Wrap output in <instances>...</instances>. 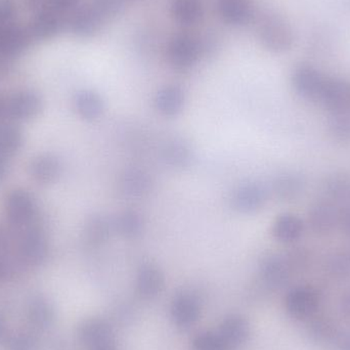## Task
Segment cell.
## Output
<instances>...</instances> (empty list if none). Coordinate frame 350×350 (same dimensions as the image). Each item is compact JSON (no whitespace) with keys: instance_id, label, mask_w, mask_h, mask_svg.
Segmentation results:
<instances>
[{"instance_id":"obj_1","label":"cell","mask_w":350,"mask_h":350,"mask_svg":"<svg viewBox=\"0 0 350 350\" xmlns=\"http://www.w3.org/2000/svg\"><path fill=\"white\" fill-rule=\"evenodd\" d=\"M258 38L265 49L275 53L290 51L295 40L293 28L287 18L275 12L263 16L258 27Z\"/></svg>"},{"instance_id":"obj_2","label":"cell","mask_w":350,"mask_h":350,"mask_svg":"<svg viewBox=\"0 0 350 350\" xmlns=\"http://www.w3.org/2000/svg\"><path fill=\"white\" fill-rule=\"evenodd\" d=\"M204 55L201 39L189 34L174 35L166 49L168 63L177 71H187L195 67Z\"/></svg>"},{"instance_id":"obj_3","label":"cell","mask_w":350,"mask_h":350,"mask_svg":"<svg viewBox=\"0 0 350 350\" xmlns=\"http://www.w3.org/2000/svg\"><path fill=\"white\" fill-rule=\"evenodd\" d=\"M326 76L310 64H299L292 72L291 81L298 96L308 100L319 102Z\"/></svg>"},{"instance_id":"obj_4","label":"cell","mask_w":350,"mask_h":350,"mask_svg":"<svg viewBox=\"0 0 350 350\" xmlns=\"http://www.w3.org/2000/svg\"><path fill=\"white\" fill-rule=\"evenodd\" d=\"M78 338L88 350H103L113 347L114 332L106 321L90 319L84 321L78 328Z\"/></svg>"},{"instance_id":"obj_5","label":"cell","mask_w":350,"mask_h":350,"mask_svg":"<svg viewBox=\"0 0 350 350\" xmlns=\"http://www.w3.org/2000/svg\"><path fill=\"white\" fill-rule=\"evenodd\" d=\"M320 295L314 288L300 286L294 288L286 297V310L292 318L297 320L312 318L319 306Z\"/></svg>"},{"instance_id":"obj_6","label":"cell","mask_w":350,"mask_h":350,"mask_svg":"<svg viewBox=\"0 0 350 350\" xmlns=\"http://www.w3.org/2000/svg\"><path fill=\"white\" fill-rule=\"evenodd\" d=\"M339 214L340 209L332 202L318 200L308 210V226L318 236H327L339 226Z\"/></svg>"},{"instance_id":"obj_7","label":"cell","mask_w":350,"mask_h":350,"mask_svg":"<svg viewBox=\"0 0 350 350\" xmlns=\"http://www.w3.org/2000/svg\"><path fill=\"white\" fill-rule=\"evenodd\" d=\"M106 20L92 5L77 8L70 16V31L78 38L88 39L98 35L104 28Z\"/></svg>"},{"instance_id":"obj_8","label":"cell","mask_w":350,"mask_h":350,"mask_svg":"<svg viewBox=\"0 0 350 350\" xmlns=\"http://www.w3.org/2000/svg\"><path fill=\"white\" fill-rule=\"evenodd\" d=\"M319 102L332 113L349 112L350 83L336 77H327Z\"/></svg>"},{"instance_id":"obj_9","label":"cell","mask_w":350,"mask_h":350,"mask_svg":"<svg viewBox=\"0 0 350 350\" xmlns=\"http://www.w3.org/2000/svg\"><path fill=\"white\" fill-rule=\"evenodd\" d=\"M267 191L260 183H248L234 189L232 196V206L243 214L255 213L265 207Z\"/></svg>"},{"instance_id":"obj_10","label":"cell","mask_w":350,"mask_h":350,"mask_svg":"<svg viewBox=\"0 0 350 350\" xmlns=\"http://www.w3.org/2000/svg\"><path fill=\"white\" fill-rule=\"evenodd\" d=\"M64 25L62 12L45 8L36 12L28 30L32 40L46 41L57 36L63 30Z\"/></svg>"},{"instance_id":"obj_11","label":"cell","mask_w":350,"mask_h":350,"mask_svg":"<svg viewBox=\"0 0 350 350\" xmlns=\"http://www.w3.org/2000/svg\"><path fill=\"white\" fill-rule=\"evenodd\" d=\"M263 283L271 289H280L289 283L292 269L285 256L269 254L263 257L259 265Z\"/></svg>"},{"instance_id":"obj_12","label":"cell","mask_w":350,"mask_h":350,"mask_svg":"<svg viewBox=\"0 0 350 350\" xmlns=\"http://www.w3.org/2000/svg\"><path fill=\"white\" fill-rule=\"evenodd\" d=\"M32 41L28 28L12 24L0 29V53L10 59L22 55Z\"/></svg>"},{"instance_id":"obj_13","label":"cell","mask_w":350,"mask_h":350,"mask_svg":"<svg viewBox=\"0 0 350 350\" xmlns=\"http://www.w3.org/2000/svg\"><path fill=\"white\" fill-rule=\"evenodd\" d=\"M217 10L221 20L234 27L246 26L255 16L251 0H218Z\"/></svg>"},{"instance_id":"obj_14","label":"cell","mask_w":350,"mask_h":350,"mask_svg":"<svg viewBox=\"0 0 350 350\" xmlns=\"http://www.w3.org/2000/svg\"><path fill=\"white\" fill-rule=\"evenodd\" d=\"M6 215L14 224H25L32 219L36 211L34 199L23 189H16L8 195L5 203Z\"/></svg>"},{"instance_id":"obj_15","label":"cell","mask_w":350,"mask_h":350,"mask_svg":"<svg viewBox=\"0 0 350 350\" xmlns=\"http://www.w3.org/2000/svg\"><path fill=\"white\" fill-rule=\"evenodd\" d=\"M6 114L16 120H29L34 118L41 109V100L38 94L30 90L14 94L8 102Z\"/></svg>"},{"instance_id":"obj_16","label":"cell","mask_w":350,"mask_h":350,"mask_svg":"<svg viewBox=\"0 0 350 350\" xmlns=\"http://www.w3.org/2000/svg\"><path fill=\"white\" fill-rule=\"evenodd\" d=\"M201 306L197 297L189 293H180L172 304V320L177 326L189 327L199 320Z\"/></svg>"},{"instance_id":"obj_17","label":"cell","mask_w":350,"mask_h":350,"mask_svg":"<svg viewBox=\"0 0 350 350\" xmlns=\"http://www.w3.org/2000/svg\"><path fill=\"white\" fill-rule=\"evenodd\" d=\"M304 232V224L299 216L293 213H282L271 226V234L278 242L292 244L299 240Z\"/></svg>"},{"instance_id":"obj_18","label":"cell","mask_w":350,"mask_h":350,"mask_svg":"<svg viewBox=\"0 0 350 350\" xmlns=\"http://www.w3.org/2000/svg\"><path fill=\"white\" fill-rule=\"evenodd\" d=\"M20 255L23 262L29 267H36L42 265L49 255L46 239L41 232L31 230L22 241Z\"/></svg>"},{"instance_id":"obj_19","label":"cell","mask_w":350,"mask_h":350,"mask_svg":"<svg viewBox=\"0 0 350 350\" xmlns=\"http://www.w3.org/2000/svg\"><path fill=\"white\" fill-rule=\"evenodd\" d=\"M154 102L160 114L165 117H176L185 108V90L175 84L164 86L158 90Z\"/></svg>"},{"instance_id":"obj_20","label":"cell","mask_w":350,"mask_h":350,"mask_svg":"<svg viewBox=\"0 0 350 350\" xmlns=\"http://www.w3.org/2000/svg\"><path fill=\"white\" fill-rule=\"evenodd\" d=\"M151 176L146 170L141 168H129L123 172L120 179V187L122 193L129 198L146 197L152 191Z\"/></svg>"},{"instance_id":"obj_21","label":"cell","mask_w":350,"mask_h":350,"mask_svg":"<svg viewBox=\"0 0 350 350\" xmlns=\"http://www.w3.org/2000/svg\"><path fill=\"white\" fill-rule=\"evenodd\" d=\"M165 284V278L159 267L145 265L141 267L137 277V289L141 296L152 299L161 293Z\"/></svg>"},{"instance_id":"obj_22","label":"cell","mask_w":350,"mask_h":350,"mask_svg":"<svg viewBox=\"0 0 350 350\" xmlns=\"http://www.w3.org/2000/svg\"><path fill=\"white\" fill-rule=\"evenodd\" d=\"M306 178L296 172H286L275 177L273 191L278 199L291 202L298 199L306 191Z\"/></svg>"},{"instance_id":"obj_23","label":"cell","mask_w":350,"mask_h":350,"mask_svg":"<svg viewBox=\"0 0 350 350\" xmlns=\"http://www.w3.org/2000/svg\"><path fill=\"white\" fill-rule=\"evenodd\" d=\"M27 321L34 330L43 331L51 326L55 320V310L43 296H35L27 306Z\"/></svg>"},{"instance_id":"obj_24","label":"cell","mask_w":350,"mask_h":350,"mask_svg":"<svg viewBox=\"0 0 350 350\" xmlns=\"http://www.w3.org/2000/svg\"><path fill=\"white\" fill-rule=\"evenodd\" d=\"M325 199L329 200L339 209L350 205V174H335L327 177L323 187Z\"/></svg>"},{"instance_id":"obj_25","label":"cell","mask_w":350,"mask_h":350,"mask_svg":"<svg viewBox=\"0 0 350 350\" xmlns=\"http://www.w3.org/2000/svg\"><path fill=\"white\" fill-rule=\"evenodd\" d=\"M218 334L228 347H239L249 338L250 326L243 317L230 316L222 321Z\"/></svg>"},{"instance_id":"obj_26","label":"cell","mask_w":350,"mask_h":350,"mask_svg":"<svg viewBox=\"0 0 350 350\" xmlns=\"http://www.w3.org/2000/svg\"><path fill=\"white\" fill-rule=\"evenodd\" d=\"M74 104L78 115L86 121L98 120L105 110L102 96L94 90H80L75 96Z\"/></svg>"},{"instance_id":"obj_27","label":"cell","mask_w":350,"mask_h":350,"mask_svg":"<svg viewBox=\"0 0 350 350\" xmlns=\"http://www.w3.org/2000/svg\"><path fill=\"white\" fill-rule=\"evenodd\" d=\"M170 12L179 25L193 26L203 18V2L202 0H172Z\"/></svg>"},{"instance_id":"obj_28","label":"cell","mask_w":350,"mask_h":350,"mask_svg":"<svg viewBox=\"0 0 350 350\" xmlns=\"http://www.w3.org/2000/svg\"><path fill=\"white\" fill-rule=\"evenodd\" d=\"M61 170V163L57 158L51 155H42L33 160L30 166V174L39 185H49L59 178Z\"/></svg>"},{"instance_id":"obj_29","label":"cell","mask_w":350,"mask_h":350,"mask_svg":"<svg viewBox=\"0 0 350 350\" xmlns=\"http://www.w3.org/2000/svg\"><path fill=\"white\" fill-rule=\"evenodd\" d=\"M114 230L110 220L100 214L88 218L84 226V240L92 247H100L108 242Z\"/></svg>"},{"instance_id":"obj_30","label":"cell","mask_w":350,"mask_h":350,"mask_svg":"<svg viewBox=\"0 0 350 350\" xmlns=\"http://www.w3.org/2000/svg\"><path fill=\"white\" fill-rule=\"evenodd\" d=\"M193 151L183 139H174L166 144L163 149V160L170 167L183 170L193 161Z\"/></svg>"},{"instance_id":"obj_31","label":"cell","mask_w":350,"mask_h":350,"mask_svg":"<svg viewBox=\"0 0 350 350\" xmlns=\"http://www.w3.org/2000/svg\"><path fill=\"white\" fill-rule=\"evenodd\" d=\"M113 228L120 236L135 239L141 236L145 228L143 216L135 210H125L113 221Z\"/></svg>"},{"instance_id":"obj_32","label":"cell","mask_w":350,"mask_h":350,"mask_svg":"<svg viewBox=\"0 0 350 350\" xmlns=\"http://www.w3.org/2000/svg\"><path fill=\"white\" fill-rule=\"evenodd\" d=\"M23 137L20 129L14 125H0V157L14 155L22 147Z\"/></svg>"},{"instance_id":"obj_33","label":"cell","mask_w":350,"mask_h":350,"mask_svg":"<svg viewBox=\"0 0 350 350\" xmlns=\"http://www.w3.org/2000/svg\"><path fill=\"white\" fill-rule=\"evenodd\" d=\"M308 335L314 342L327 345L336 338V327L330 319L321 317L314 319L308 326Z\"/></svg>"},{"instance_id":"obj_34","label":"cell","mask_w":350,"mask_h":350,"mask_svg":"<svg viewBox=\"0 0 350 350\" xmlns=\"http://www.w3.org/2000/svg\"><path fill=\"white\" fill-rule=\"evenodd\" d=\"M327 271L333 279L345 281L350 279V250L337 251L329 257Z\"/></svg>"},{"instance_id":"obj_35","label":"cell","mask_w":350,"mask_h":350,"mask_svg":"<svg viewBox=\"0 0 350 350\" xmlns=\"http://www.w3.org/2000/svg\"><path fill=\"white\" fill-rule=\"evenodd\" d=\"M328 129L335 141L350 143V111L330 114Z\"/></svg>"},{"instance_id":"obj_36","label":"cell","mask_w":350,"mask_h":350,"mask_svg":"<svg viewBox=\"0 0 350 350\" xmlns=\"http://www.w3.org/2000/svg\"><path fill=\"white\" fill-rule=\"evenodd\" d=\"M4 350H39V343L34 335L16 332L4 339Z\"/></svg>"},{"instance_id":"obj_37","label":"cell","mask_w":350,"mask_h":350,"mask_svg":"<svg viewBox=\"0 0 350 350\" xmlns=\"http://www.w3.org/2000/svg\"><path fill=\"white\" fill-rule=\"evenodd\" d=\"M230 347L224 342L219 334L204 332L198 335L193 341V350H230Z\"/></svg>"},{"instance_id":"obj_38","label":"cell","mask_w":350,"mask_h":350,"mask_svg":"<svg viewBox=\"0 0 350 350\" xmlns=\"http://www.w3.org/2000/svg\"><path fill=\"white\" fill-rule=\"evenodd\" d=\"M90 5L105 18H116L124 10V0H92Z\"/></svg>"},{"instance_id":"obj_39","label":"cell","mask_w":350,"mask_h":350,"mask_svg":"<svg viewBox=\"0 0 350 350\" xmlns=\"http://www.w3.org/2000/svg\"><path fill=\"white\" fill-rule=\"evenodd\" d=\"M291 267L292 271H302V269H308L310 263L312 262V254L308 249L294 248L291 252H289L288 256H285Z\"/></svg>"},{"instance_id":"obj_40","label":"cell","mask_w":350,"mask_h":350,"mask_svg":"<svg viewBox=\"0 0 350 350\" xmlns=\"http://www.w3.org/2000/svg\"><path fill=\"white\" fill-rule=\"evenodd\" d=\"M16 16V3L14 0H0V27L14 23Z\"/></svg>"},{"instance_id":"obj_41","label":"cell","mask_w":350,"mask_h":350,"mask_svg":"<svg viewBox=\"0 0 350 350\" xmlns=\"http://www.w3.org/2000/svg\"><path fill=\"white\" fill-rule=\"evenodd\" d=\"M81 0H46L47 5L57 12H66L76 10Z\"/></svg>"},{"instance_id":"obj_42","label":"cell","mask_w":350,"mask_h":350,"mask_svg":"<svg viewBox=\"0 0 350 350\" xmlns=\"http://www.w3.org/2000/svg\"><path fill=\"white\" fill-rule=\"evenodd\" d=\"M339 226L345 236L350 239V205L341 208L339 214Z\"/></svg>"},{"instance_id":"obj_43","label":"cell","mask_w":350,"mask_h":350,"mask_svg":"<svg viewBox=\"0 0 350 350\" xmlns=\"http://www.w3.org/2000/svg\"><path fill=\"white\" fill-rule=\"evenodd\" d=\"M14 59L0 53V80L3 79L10 73Z\"/></svg>"},{"instance_id":"obj_44","label":"cell","mask_w":350,"mask_h":350,"mask_svg":"<svg viewBox=\"0 0 350 350\" xmlns=\"http://www.w3.org/2000/svg\"><path fill=\"white\" fill-rule=\"evenodd\" d=\"M340 308L343 316L350 322V288L341 296Z\"/></svg>"},{"instance_id":"obj_45","label":"cell","mask_w":350,"mask_h":350,"mask_svg":"<svg viewBox=\"0 0 350 350\" xmlns=\"http://www.w3.org/2000/svg\"><path fill=\"white\" fill-rule=\"evenodd\" d=\"M339 350H350V333L341 335L338 338Z\"/></svg>"},{"instance_id":"obj_46","label":"cell","mask_w":350,"mask_h":350,"mask_svg":"<svg viewBox=\"0 0 350 350\" xmlns=\"http://www.w3.org/2000/svg\"><path fill=\"white\" fill-rule=\"evenodd\" d=\"M8 336V331H6V323L3 317L0 314V342H3L4 339Z\"/></svg>"},{"instance_id":"obj_47","label":"cell","mask_w":350,"mask_h":350,"mask_svg":"<svg viewBox=\"0 0 350 350\" xmlns=\"http://www.w3.org/2000/svg\"><path fill=\"white\" fill-rule=\"evenodd\" d=\"M8 102L3 100L1 96H0V119L6 114V110H8Z\"/></svg>"},{"instance_id":"obj_48","label":"cell","mask_w":350,"mask_h":350,"mask_svg":"<svg viewBox=\"0 0 350 350\" xmlns=\"http://www.w3.org/2000/svg\"><path fill=\"white\" fill-rule=\"evenodd\" d=\"M6 275V267L5 263L2 261V259L0 258V282L4 279Z\"/></svg>"},{"instance_id":"obj_49","label":"cell","mask_w":350,"mask_h":350,"mask_svg":"<svg viewBox=\"0 0 350 350\" xmlns=\"http://www.w3.org/2000/svg\"><path fill=\"white\" fill-rule=\"evenodd\" d=\"M3 174H4L3 162H2L1 159H0V179H1V177L3 176Z\"/></svg>"},{"instance_id":"obj_50","label":"cell","mask_w":350,"mask_h":350,"mask_svg":"<svg viewBox=\"0 0 350 350\" xmlns=\"http://www.w3.org/2000/svg\"><path fill=\"white\" fill-rule=\"evenodd\" d=\"M4 246V239L3 237H2V234H0V251L3 250Z\"/></svg>"},{"instance_id":"obj_51","label":"cell","mask_w":350,"mask_h":350,"mask_svg":"<svg viewBox=\"0 0 350 350\" xmlns=\"http://www.w3.org/2000/svg\"><path fill=\"white\" fill-rule=\"evenodd\" d=\"M103 350H115V349H113V347H110V349H103Z\"/></svg>"},{"instance_id":"obj_52","label":"cell","mask_w":350,"mask_h":350,"mask_svg":"<svg viewBox=\"0 0 350 350\" xmlns=\"http://www.w3.org/2000/svg\"><path fill=\"white\" fill-rule=\"evenodd\" d=\"M1 28H2V27H0V29H1Z\"/></svg>"},{"instance_id":"obj_53","label":"cell","mask_w":350,"mask_h":350,"mask_svg":"<svg viewBox=\"0 0 350 350\" xmlns=\"http://www.w3.org/2000/svg\"><path fill=\"white\" fill-rule=\"evenodd\" d=\"M349 250H350V247H349Z\"/></svg>"}]
</instances>
